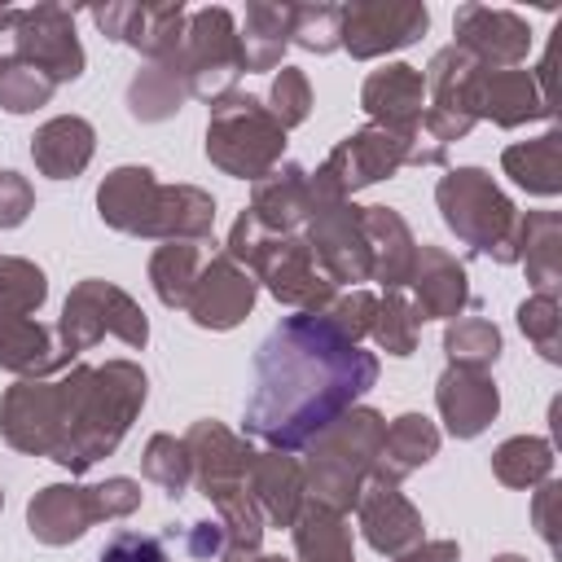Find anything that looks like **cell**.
I'll use <instances>...</instances> for the list:
<instances>
[{
  "mask_svg": "<svg viewBox=\"0 0 562 562\" xmlns=\"http://www.w3.org/2000/svg\"><path fill=\"white\" fill-rule=\"evenodd\" d=\"M378 382V356L338 338L316 312L285 316L255 351L246 435L272 452H299Z\"/></svg>",
  "mask_w": 562,
  "mask_h": 562,
  "instance_id": "6da1fadb",
  "label": "cell"
},
{
  "mask_svg": "<svg viewBox=\"0 0 562 562\" xmlns=\"http://www.w3.org/2000/svg\"><path fill=\"white\" fill-rule=\"evenodd\" d=\"M149 400V378L136 360L105 364H70V408L66 435L48 461L70 474H88L101 457H110Z\"/></svg>",
  "mask_w": 562,
  "mask_h": 562,
  "instance_id": "7a4b0ae2",
  "label": "cell"
},
{
  "mask_svg": "<svg viewBox=\"0 0 562 562\" xmlns=\"http://www.w3.org/2000/svg\"><path fill=\"white\" fill-rule=\"evenodd\" d=\"M97 215L127 237L206 241L215 228V198L198 184H158L149 167L123 162L97 184Z\"/></svg>",
  "mask_w": 562,
  "mask_h": 562,
  "instance_id": "3957f363",
  "label": "cell"
},
{
  "mask_svg": "<svg viewBox=\"0 0 562 562\" xmlns=\"http://www.w3.org/2000/svg\"><path fill=\"white\" fill-rule=\"evenodd\" d=\"M382 435H386V417L369 404L347 408L338 422H329L325 430H316L303 443V483H307V501L334 509V514H351L364 483L378 470V452H382Z\"/></svg>",
  "mask_w": 562,
  "mask_h": 562,
  "instance_id": "277c9868",
  "label": "cell"
},
{
  "mask_svg": "<svg viewBox=\"0 0 562 562\" xmlns=\"http://www.w3.org/2000/svg\"><path fill=\"white\" fill-rule=\"evenodd\" d=\"M435 206L443 224L474 255L496 263H518V206L483 167H448L435 184Z\"/></svg>",
  "mask_w": 562,
  "mask_h": 562,
  "instance_id": "5b68a950",
  "label": "cell"
},
{
  "mask_svg": "<svg viewBox=\"0 0 562 562\" xmlns=\"http://www.w3.org/2000/svg\"><path fill=\"white\" fill-rule=\"evenodd\" d=\"M285 154V127L272 119V110L250 92H228L211 101L206 114V158L233 180H259L268 176Z\"/></svg>",
  "mask_w": 562,
  "mask_h": 562,
  "instance_id": "8992f818",
  "label": "cell"
},
{
  "mask_svg": "<svg viewBox=\"0 0 562 562\" xmlns=\"http://www.w3.org/2000/svg\"><path fill=\"white\" fill-rule=\"evenodd\" d=\"M53 329H57L61 347L75 360L83 351H92L101 338H119L136 351L149 342V321H145L140 303L127 290H119L114 281H101V277H83L79 285H70Z\"/></svg>",
  "mask_w": 562,
  "mask_h": 562,
  "instance_id": "52a82bcc",
  "label": "cell"
},
{
  "mask_svg": "<svg viewBox=\"0 0 562 562\" xmlns=\"http://www.w3.org/2000/svg\"><path fill=\"white\" fill-rule=\"evenodd\" d=\"M176 75L184 79V92L198 101H220L233 92L241 75V48H237V18L224 4L193 9L180 35V48L171 57Z\"/></svg>",
  "mask_w": 562,
  "mask_h": 562,
  "instance_id": "ba28073f",
  "label": "cell"
},
{
  "mask_svg": "<svg viewBox=\"0 0 562 562\" xmlns=\"http://www.w3.org/2000/svg\"><path fill=\"white\" fill-rule=\"evenodd\" d=\"M312 189V206L303 220V241L312 246L316 263L325 268V277L334 285L360 290L364 281H373V263H369V241H364V224H360V206L342 193L329 189Z\"/></svg>",
  "mask_w": 562,
  "mask_h": 562,
  "instance_id": "9c48e42d",
  "label": "cell"
},
{
  "mask_svg": "<svg viewBox=\"0 0 562 562\" xmlns=\"http://www.w3.org/2000/svg\"><path fill=\"white\" fill-rule=\"evenodd\" d=\"M417 140H422V132H391V127L364 123V127L347 132L329 149V158L316 171H307V180L316 189H329V193L351 198L356 189H369L378 180H391L400 167H408Z\"/></svg>",
  "mask_w": 562,
  "mask_h": 562,
  "instance_id": "30bf717a",
  "label": "cell"
},
{
  "mask_svg": "<svg viewBox=\"0 0 562 562\" xmlns=\"http://www.w3.org/2000/svg\"><path fill=\"white\" fill-rule=\"evenodd\" d=\"M70 369L57 378H18L0 400V439L26 457H53L66 435Z\"/></svg>",
  "mask_w": 562,
  "mask_h": 562,
  "instance_id": "8fae6325",
  "label": "cell"
},
{
  "mask_svg": "<svg viewBox=\"0 0 562 562\" xmlns=\"http://www.w3.org/2000/svg\"><path fill=\"white\" fill-rule=\"evenodd\" d=\"M483 75V66L457 48V44H443L422 79H426V110H422V136L435 140V145H452V140H465L470 127H474V110H470V92H474V79Z\"/></svg>",
  "mask_w": 562,
  "mask_h": 562,
  "instance_id": "7c38bea8",
  "label": "cell"
},
{
  "mask_svg": "<svg viewBox=\"0 0 562 562\" xmlns=\"http://www.w3.org/2000/svg\"><path fill=\"white\" fill-rule=\"evenodd\" d=\"M9 61L35 66L40 75H48L53 83H75L88 66L83 44L75 35V13L66 4H35V9H18V22L9 31Z\"/></svg>",
  "mask_w": 562,
  "mask_h": 562,
  "instance_id": "4fadbf2b",
  "label": "cell"
},
{
  "mask_svg": "<svg viewBox=\"0 0 562 562\" xmlns=\"http://www.w3.org/2000/svg\"><path fill=\"white\" fill-rule=\"evenodd\" d=\"M426 26H430V9L422 0H356L342 4L338 48H347L356 61H369L417 44Z\"/></svg>",
  "mask_w": 562,
  "mask_h": 562,
  "instance_id": "5bb4252c",
  "label": "cell"
},
{
  "mask_svg": "<svg viewBox=\"0 0 562 562\" xmlns=\"http://www.w3.org/2000/svg\"><path fill=\"white\" fill-rule=\"evenodd\" d=\"M184 448H189V461H193V483L215 509L237 501V496H250L246 474H250L255 448L246 443V435L228 430L215 417H202L184 430Z\"/></svg>",
  "mask_w": 562,
  "mask_h": 562,
  "instance_id": "9a60e30c",
  "label": "cell"
},
{
  "mask_svg": "<svg viewBox=\"0 0 562 562\" xmlns=\"http://www.w3.org/2000/svg\"><path fill=\"white\" fill-rule=\"evenodd\" d=\"M255 281L285 307L294 312H321L338 285L325 277V268L316 263L312 246L303 241V233H285V237H268L259 263H255Z\"/></svg>",
  "mask_w": 562,
  "mask_h": 562,
  "instance_id": "2e32d148",
  "label": "cell"
},
{
  "mask_svg": "<svg viewBox=\"0 0 562 562\" xmlns=\"http://www.w3.org/2000/svg\"><path fill=\"white\" fill-rule=\"evenodd\" d=\"M88 18L97 22V31H101L105 40L136 48L145 61H167V57H176V48H180L189 9H184L180 0H176V4L105 0V4H92Z\"/></svg>",
  "mask_w": 562,
  "mask_h": 562,
  "instance_id": "e0dca14e",
  "label": "cell"
},
{
  "mask_svg": "<svg viewBox=\"0 0 562 562\" xmlns=\"http://www.w3.org/2000/svg\"><path fill=\"white\" fill-rule=\"evenodd\" d=\"M255 299H259L255 272L237 268V263L220 250V255H211V259L202 263L184 312H189V321H193L198 329L224 334V329H237V325L255 312Z\"/></svg>",
  "mask_w": 562,
  "mask_h": 562,
  "instance_id": "ac0fdd59",
  "label": "cell"
},
{
  "mask_svg": "<svg viewBox=\"0 0 562 562\" xmlns=\"http://www.w3.org/2000/svg\"><path fill=\"white\" fill-rule=\"evenodd\" d=\"M452 44L465 48L483 70H509L522 66L531 53V26L527 18L492 4H461L452 18Z\"/></svg>",
  "mask_w": 562,
  "mask_h": 562,
  "instance_id": "d6986e66",
  "label": "cell"
},
{
  "mask_svg": "<svg viewBox=\"0 0 562 562\" xmlns=\"http://www.w3.org/2000/svg\"><path fill=\"white\" fill-rule=\"evenodd\" d=\"M97 522H105L97 483H48L26 501V531L48 549L83 540Z\"/></svg>",
  "mask_w": 562,
  "mask_h": 562,
  "instance_id": "ffe728a7",
  "label": "cell"
},
{
  "mask_svg": "<svg viewBox=\"0 0 562 562\" xmlns=\"http://www.w3.org/2000/svg\"><path fill=\"white\" fill-rule=\"evenodd\" d=\"M356 522H360V536L373 553L382 558H395L413 544H422L426 536V522H422V509L395 487V483H378L369 479L360 501H356Z\"/></svg>",
  "mask_w": 562,
  "mask_h": 562,
  "instance_id": "44dd1931",
  "label": "cell"
},
{
  "mask_svg": "<svg viewBox=\"0 0 562 562\" xmlns=\"http://www.w3.org/2000/svg\"><path fill=\"white\" fill-rule=\"evenodd\" d=\"M360 110L369 123L391 127V132H422V110H426V79L408 61H386L364 75L360 83Z\"/></svg>",
  "mask_w": 562,
  "mask_h": 562,
  "instance_id": "7402d4cb",
  "label": "cell"
},
{
  "mask_svg": "<svg viewBox=\"0 0 562 562\" xmlns=\"http://www.w3.org/2000/svg\"><path fill=\"white\" fill-rule=\"evenodd\" d=\"M470 110H474V123L487 119V123H496V127H522V123H536V119H549V114H553L544 88H540L536 75L522 70V66L483 70V75L474 79Z\"/></svg>",
  "mask_w": 562,
  "mask_h": 562,
  "instance_id": "603a6c76",
  "label": "cell"
},
{
  "mask_svg": "<svg viewBox=\"0 0 562 562\" xmlns=\"http://www.w3.org/2000/svg\"><path fill=\"white\" fill-rule=\"evenodd\" d=\"M408 290H413V307H417L422 325L426 321H457L470 307L465 263L452 250L430 246V241L417 246V259H413V272H408Z\"/></svg>",
  "mask_w": 562,
  "mask_h": 562,
  "instance_id": "cb8c5ba5",
  "label": "cell"
},
{
  "mask_svg": "<svg viewBox=\"0 0 562 562\" xmlns=\"http://www.w3.org/2000/svg\"><path fill=\"white\" fill-rule=\"evenodd\" d=\"M435 408L443 417V430L452 439H474L483 435L496 413H501V391L492 382V373L483 369H461V364H448L435 382Z\"/></svg>",
  "mask_w": 562,
  "mask_h": 562,
  "instance_id": "d4e9b609",
  "label": "cell"
},
{
  "mask_svg": "<svg viewBox=\"0 0 562 562\" xmlns=\"http://www.w3.org/2000/svg\"><path fill=\"white\" fill-rule=\"evenodd\" d=\"M246 492L263 518V527H290L299 518V509L307 505V483H303V465L290 452H255L250 474H246Z\"/></svg>",
  "mask_w": 562,
  "mask_h": 562,
  "instance_id": "484cf974",
  "label": "cell"
},
{
  "mask_svg": "<svg viewBox=\"0 0 562 562\" xmlns=\"http://www.w3.org/2000/svg\"><path fill=\"white\" fill-rule=\"evenodd\" d=\"M75 364V356L61 347L53 325H40L31 316H4L0 312V369L18 378H57Z\"/></svg>",
  "mask_w": 562,
  "mask_h": 562,
  "instance_id": "4316f807",
  "label": "cell"
},
{
  "mask_svg": "<svg viewBox=\"0 0 562 562\" xmlns=\"http://www.w3.org/2000/svg\"><path fill=\"white\" fill-rule=\"evenodd\" d=\"M307 206H312V189H307V167L299 162H277L268 176H259L250 184V215L272 233V237H285V233H299L303 220H307Z\"/></svg>",
  "mask_w": 562,
  "mask_h": 562,
  "instance_id": "83f0119b",
  "label": "cell"
},
{
  "mask_svg": "<svg viewBox=\"0 0 562 562\" xmlns=\"http://www.w3.org/2000/svg\"><path fill=\"white\" fill-rule=\"evenodd\" d=\"M360 224H364V241H369L373 281L382 290H404L413 259H417V237H413L408 220L395 206H360Z\"/></svg>",
  "mask_w": 562,
  "mask_h": 562,
  "instance_id": "f1b7e54d",
  "label": "cell"
},
{
  "mask_svg": "<svg viewBox=\"0 0 562 562\" xmlns=\"http://www.w3.org/2000/svg\"><path fill=\"white\" fill-rule=\"evenodd\" d=\"M92 149H97V132L83 114H57V119L40 123L35 136H31L35 171L48 176V180L83 176V167L92 162Z\"/></svg>",
  "mask_w": 562,
  "mask_h": 562,
  "instance_id": "f546056e",
  "label": "cell"
},
{
  "mask_svg": "<svg viewBox=\"0 0 562 562\" xmlns=\"http://www.w3.org/2000/svg\"><path fill=\"white\" fill-rule=\"evenodd\" d=\"M435 457H439V426H435L426 413H400L395 422H386L373 479L400 487L408 474H417V470L430 465Z\"/></svg>",
  "mask_w": 562,
  "mask_h": 562,
  "instance_id": "4dcf8cb0",
  "label": "cell"
},
{
  "mask_svg": "<svg viewBox=\"0 0 562 562\" xmlns=\"http://www.w3.org/2000/svg\"><path fill=\"white\" fill-rule=\"evenodd\" d=\"M290 9L294 4H277V0H250L246 4V18L237 26L241 70H250V75L281 70V57L290 48Z\"/></svg>",
  "mask_w": 562,
  "mask_h": 562,
  "instance_id": "1f68e13d",
  "label": "cell"
},
{
  "mask_svg": "<svg viewBox=\"0 0 562 562\" xmlns=\"http://www.w3.org/2000/svg\"><path fill=\"white\" fill-rule=\"evenodd\" d=\"M518 263L527 268L531 294L562 290V215L558 211L518 215Z\"/></svg>",
  "mask_w": 562,
  "mask_h": 562,
  "instance_id": "d6a6232c",
  "label": "cell"
},
{
  "mask_svg": "<svg viewBox=\"0 0 562 562\" xmlns=\"http://www.w3.org/2000/svg\"><path fill=\"white\" fill-rule=\"evenodd\" d=\"M501 171H505L518 189H527V193H536V198H558V193H562V136H558V127H549V132L536 136V140L505 145Z\"/></svg>",
  "mask_w": 562,
  "mask_h": 562,
  "instance_id": "836d02e7",
  "label": "cell"
},
{
  "mask_svg": "<svg viewBox=\"0 0 562 562\" xmlns=\"http://www.w3.org/2000/svg\"><path fill=\"white\" fill-rule=\"evenodd\" d=\"M290 536H294V562H356L347 514H334L316 501L299 509V518L290 522Z\"/></svg>",
  "mask_w": 562,
  "mask_h": 562,
  "instance_id": "e575fe53",
  "label": "cell"
},
{
  "mask_svg": "<svg viewBox=\"0 0 562 562\" xmlns=\"http://www.w3.org/2000/svg\"><path fill=\"white\" fill-rule=\"evenodd\" d=\"M184 97L189 92H184V79L176 75V66H171V57L167 61H149L127 83V114L136 123H167V119L180 114Z\"/></svg>",
  "mask_w": 562,
  "mask_h": 562,
  "instance_id": "d590c367",
  "label": "cell"
},
{
  "mask_svg": "<svg viewBox=\"0 0 562 562\" xmlns=\"http://www.w3.org/2000/svg\"><path fill=\"white\" fill-rule=\"evenodd\" d=\"M202 263H206V259H202V241H162V246L149 255V285H154L158 303L184 312Z\"/></svg>",
  "mask_w": 562,
  "mask_h": 562,
  "instance_id": "8d00e7d4",
  "label": "cell"
},
{
  "mask_svg": "<svg viewBox=\"0 0 562 562\" xmlns=\"http://www.w3.org/2000/svg\"><path fill=\"white\" fill-rule=\"evenodd\" d=\"M492 474H496V483L527 492V487L553 479V443L544 435H514L492 452Z\"/></svg>",
  "mask_w": 562,
  "mask_h": 562,
  "instance_id": "74e56055",
  "label": "cell"
},
{
  "mask_svg": "<svg viewBox=\"0 0 562 562\" xmlns=\"http://www.w3.org/2000/svg\"><path fill=\"white\" fill-rule=\"evenodd\" d=\"M505 342H501V329L487 321V316H457L448 321L443 329V356L448 364H461V369H492L501 360Z\"/></svg>",
  "mask_w": 562,
  "mask_h": 562,
  "instance_id": "f35d334b",
  "label": "cell"
},
{
  "mask_svg": "<svg viewBox=\"0 0 562 562\" xmlns=\"http://www.w3.org/2000/svg\"><path fill=\"white\" fill-rule=\"evenodd\" d=\"M417 334H422V316H417L413 299H408L404 290H386V294L378 299V312H373V329H369V338H373L386 356L404 360V356H413V351H417Z\"/></svg>",
  "mask_w": 562,
  "mask_h": 562,
  "instance_id": "ab89813d",
  "label": "cell"
},
{
  "mask_svg": "<svg viewBox=\"0 0 562 562\" xmlns=\"http://www.w3.org/2000/svg\"><path fill=\"white\" fill-rule=\"evenodd\" d=\"M140 474L158 492H167L171 501H180L189 492V483H193V461H189L184 439H176V435H149V443L140 452Z\"/></svg>",
  "mask_w": 562,
  "mask_h": 562,
  "instance_id": "60d3db41",
  "label": "cell"
},
{
  "mask_svg": "<svg viewBox=\"0 0 562 562\" xmlns=\"http://www.w3.org/2000/svg\"><path fill=\"white\" fill-rule=\"evenodd\" d=\"M48 299V277L40 263L22 255H0V312L4 316H35Z\"/></svg>",
  "mask_w": 562,
  "mask_h": 562,
  "instance_id": "b9f144b4",
  "label": "cell"
},
{
  "mask_svg": "<svg viewBox=\"0 0 562 562\" xmlns=\"http://www.w3.org/2000/svg\"><path fill=\"white\" fill-rule=\"evenodd\" d=\"M514 316H518V329L527 334V342L540 351V360L558 364L562 360V303H558V294H527Z\"/></svg>",
  "mask_w": 562,
  "mask_h": 562,
  "instance_id": "7bdbcfd3",
  "label": "cell"
},
{
  "mask_svg": "<svg viewBox=\"0 0 562 562\" xmlns=\"http://www.w3.org/2000/svg\"><path fill=\"white\" fill-rule=\"evenodd\" d=\"M342 31V4H294L290 9V44L325 57L338 48Z\"/></svg>",
  "mask_w": 562,
  "mask_h": 562,
  "instance_id": "ee69618b",
  "label": "cell"
},
{
  "mask_svg": "<svg viewBox=\"0 0 562 562\" xmlns=\"http://www.w3.org/2000/svg\"><path fill=\"white\" fill-rule=\"evenodd\" d=\"M373 312H378V294H369V290L360 285V290L334 294L316 316H321L338 338L360 342V338H369V329H373Z\"/></svg>",
  "mask_w": 562,
  "mask_h": 562,
  "instance_id": "f6af8a7d",
  "label": "cell"
},
{
  "mask_svg": "<svg viewBox=\"0 0 562 562\" xmlns=\"http://www.w3.org/2000/svg\"><path fill=\"white\" fill-rule=\"evenodd\" d=\"M53 92H57V83L48 75H40L35 66L9 61L0 75V110H9V114H35L40 105L53 101Z\"/></svg>",
  "mask_w": 562,
  "mask_h": 562,
  "instance_id": "bcb514c9",
  "label": "cell"
},
{
  "mask_svg": "<svg viewBox=\"0 0 562 562\" xmlns=\"http://www.w3.org/2000/svg\"><path fill=\"white\" fill-rule=\"evenodd\" d=\"M263 105L272 110V119L285 132L299 127V123H307V114H312V83H307V75L299 66H281L272 75V88H268V101Z\"/></svg>",
  "mask_w": 562,
  "mask_h": 562,
  "instance_id": "7dc6e473",
  "label": "cell"
},
{
  "mask_svg": "<svg viewBox=\"0 0 562 562\" xmlns=\"http://www.w3.org/2000/svg\"><path fill=\"white\" fill-rule=\"evenodd\" d=\"M268 228L250 215V211H241L237 220H233V228H228V241H224V255L237 263V268H246V272H255V263H259V255H263V246H268Z\"/></svg>",
  "mask_w": 562,
  "mask_h": 562,
  "instance_id": "c3c4849f",
  "label": "cell"
},
{
  "mask_svg": "<svg viewBox=\"0 0 562 562\" xmlns=\"http://www.w3.org/2000/svg\"><path fill=\"white\" fill-rule=\"evenodd\" d=\"M97 562H171L158 536L145 531H114L105 540V549L97 553Z\"/></svg>",
  "mask_w": 562,
  "mask_h": 562,
  "instance_id": "681fc988",
  "label": "cell"
},
{
  "mask_svg": "<svg viewBox=\"0 0 562 562\" xmlns=\"http://www.w3.org/2000/svg\"><path fill=\"white\" fill-rule=\"evenodd\" d=\"M35 211V189L22 171H0V228H18Z\"/></svg>",
  "mask_w": 562,
  "mask_h": 562,
  "instance_id": "f907efd6",
  "label": "cell"
},
{
  "mask_svg": "<svg viewBox=\"0 0 562 562\" xmlns=\"http://www.w3.org/2000/svg\"><path fill=\"white\" fill-rule=\"evenodd\" d=\"M558 505H562V483H558V479L536 483V501H531V527H536V536H540L549 549H558Z\"/></svg>",
  "mask_w": 562,
  "mask_h": 562,
  "instance_id": "816d5d0a",
  "label": "cell"
},
{
  "mask_svg": "<svg viewBox=\"0 0 562 562\" xmlns=\"http://www.w3.org/2000/svg\"><path fill=\"white\" fill-rule=\"evenodd\" d=\"M184 549H189V558H198V562H220L224 549H228L220 518H202V522H193L189 536H184Z\"/></svg>",
  "mask_w": 562,
  "mask_h": 562,
  "instance_id": "f5cc1de1",
  "label": "cell"
},
{
  "mask_svg": "<svg viewBox=\"0 0 562 562\" xmlns=\"http://www.w3.org/2000/svg\"><path fill=\"white\" fill-rule=\"evenodd\" d=\"M391 562H461V544L457 540H422V544L395 553Z\"/></svg>",
  "mask_w": 562,
  "mask_h": 562,
  "instance_id": "db71d44e",
  "label": "cell"
},
{
  "mask_svg": "<svg viewBox=\"0 0 562 562\" xmlns=\"http://www.w3.org/2000/svg\"><path fill=\"white\" fill-rule=\"evenodd\" d=\"M492 562H527V558H518V553H496Z\"/></svg>",
  "mask_w": 562,
  "mask_h": 562,
  "instance_id": "11a10c76",
  "label": "cell"
},
{
  "mask_svg": "<svg viewBox=\"0 0 562 562\" xmlns=\"http://www.w3.org/2000/svg\"><path fill=\"white\" fill-rule=\"evenodd\" d=\"M255 562H285V558H277V553H259Z\"/></svg>",
  "mask_w": 562,
  "mask_h": 562,
  "instance_id": "9f6ffc18",
  "label": "cell"
},
{
  "mask_svg": "<svg viewBox=\"0 0 562 562\" xmlns=\"http://www.w3.org/2000/svg\"><path fill=\"white\" fill-rule=\"evenodd\" d=\"M4 66H9V61H4V53H0V75H4Z\"/></svg>",
  "mask_w": 562,
  "mask_h": 562,
  "instance_id": "6f0895ef",
  "label": "cell"
},
{
  "mask_svg": "<svg viewBox=\"0 0 562 562\" xmlns=\"http://www.w3.org/2000/svg\"><path fill=\"white\" fill-rule=\"evenodd\" d=\"M0 509H4V492H0Z\"/></svg>",
  "mask_w": 562,
  "mask_h": 562,
  "instance_id": "680465c9",
  "label": "cell"
}]
</instances>
